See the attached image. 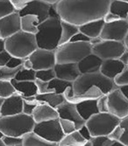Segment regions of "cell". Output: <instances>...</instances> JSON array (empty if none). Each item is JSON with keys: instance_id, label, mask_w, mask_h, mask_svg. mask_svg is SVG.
I'll list each match as a JSON object with an SVG mask.
<instances>
[{"instance_id": "cell-48", "label": "cell", "mask_w": 128, "mask_h": 146, "mask_svg": "<svg viewBox=\"0 0 128 146\" xmlns=\"http://www.w3.org/2000/svg\"><path fill=\"white\" fill-rule=\"evenodd\" d=\"M78 130H79V132H80V134H81L87 141H89V140H91V139L92 135H91V131H89V128H88L85 124L83 125Z\"/></svg>"}, {"instance_id": "cell-13", "label": "cell", "mask_w": 128, "mask_h": 146, "mask_svg": "<svg viewBox=\"0 0 128 146\" xmlns=\"http://www.w3.org/2000/svg\"><path fill=\"white\" fill-rule=\"evenodd\" d=\"M20 19L19 11H14L0 19V38L5 39L19 32L21 30Z\"/></svg>"}, {"instance_id": "cell-59", "label": "cell", "mask_w": 128, "mask_h": 146, "mask_svg": "<svg viewBox=\"0 0 128 146\" xmlns=\"http://www.w3.org/2000/svg\"><path fill=\"white\" fill-rule=\"evenodd\" d=\"M121 1H125V2H127L128 3V0H121Z\"/></svg>"}, {"instance_id": "cell-11", "label": "cell", "mask_w": 128, "mask_h": 146, "mask_svg": "<svg viewBox=\"0 0 128 146\" xmlns=\"http://www.w3.org/2000/svg\"><path fill=\"white\" fill-rule=\"evenodd\" d=\"M128 33V20L121 19L117 21L105 23L100 37L103 39L124 41Z\"/></svg>"}, {"instance_id": "cell-37", "label": "cell", "mask_w": 128, "mask_h": 146, "mask_svg": "<svg viewBox=\"0 0 128 146\" xmlns=\"http://www.w3.org/2000/svg\"><path fill=\"white\" fill-rule=\"evenodd\" d=\"M93 146H112L114 140L108 136H96L91 139Z\"/></svg>"}, {"instance_id": "cell-54", "label": "cell", "mask_w": 128, "mask_h": 146, "mask_svg": "<svg viewBox=\"0 0 128 146\" xmlns=\"http://www.w3.org/2000/svg\"><path fill=\"white\" fill-rule=\"evenodd\" d=\"M43 1H45V2H47V3H49V4H51V5H55V4H56V3H58L60 0H43Z\"/></svg>"}, {"instance_id": "cell-28", "label": "cell", "mask_w": 128, "mask_h": 146, "mask_svg": "<svg viewBox=\"0 0 128 146\" xmlns=\"http://www.w3.org/2000/svg\"><path fill=\"white\" fill-rule=\"evenodd\" d=\"M79 26L72 23L61 20V36L59 46L70 41L72 37L79 32Z\"/></svg>"}, {"instance_id": "cell-15", "label": "cell", "mask_w": 128, "mask_h": 146, "mask_svg": "<svg viewBox=\"0 0 128 146\" xmlns=\"http://www.w3.org/2000/svg\"><path fill=\"white\" fill-rule=\"evenodd\" d=\"M51 6H52V5L43 1V0H33L27 7L19 11V14L20 16L25 14L36 15L41 23L49 18V11Z\"/></svg>"}, {"instance_id": "cell-24", "label": "cell", "mask_w": 128, "mask_h": 146, "mask_svg": "<svg viewBox=\"0 0 128 146\" xmlns=\"http://www.w3.org/2000/svg\"><path fill=\"white\" fill-rule=\"evenodd\" d=\"M21 30L29 33L36 34L38 33V28L40 25V19L36 15L33 14H25L21 16Z\"/></svg>"}, {"instance_id": "cell-30", "label": "cell", "mask_w": 128, "mask_h": 146, "mask_svg": "<svg viewBox=\"0 0 128 146\" xmlns=\"http://www.w3.org/2000/svg\"><path fill=\"white\" fill-rule=\"evenodd\" d=\"M71 86H73V82L64 81V80L59 79L57 77H55L52 81H50L48 82V87L51 91L55 92L57 94H61V95H63L64 92L66 91V89Z\"/></svg>"}, {"instance_id": "cell-7", "label": "cell", "mask_w": 128, "mask_h": 146, "mask_svg": "<svg viewBox=\"0 0 128 146\" xmlns=\"http://www.w3.org/2000/svg\"><path fill=\"white\" fill-rule=\"evenodd\" d=\"M121 119L110 112H98L85 122L92 137L109 136L116 128Z\"/></svg>"}, {"instance_id": "cell-16", "label": "cell", "mask_w": 128, "mask_h": 146, "mask_svg": "<svg viewBox=\"0 0 128 146\" xmlns=\"http://www.w3.org/2000/svg\"><path fill=\"white\" fill-rule=\"evenodd\" d=\"M54 69L57 78L70 82H74L82 74L77 63H56Z\"/></svg>"}, {"instance_id": "cell-47", "label": "cell", "mask_w": 128, "mask_h": 146, "mask_svg": "<svg viewBox=\"0 0 128 146\" xmlns=\"http://www.w3.org/2000/svg\"><path fill=\"white\" fill-rule=\"evenodd\" d=\"M24 62V59H20V58H18V57H13L12 56L9 62L7 63V67L9 68H18V67H21L22 64Z\"/></svg>"}, {"instance_id": "cell-53", "label": "cell", "mask_w": 128, "mask_h": 146, "mask_svg": "<svg viewBox=\"0 0 128 146\" xmlns=\"http://www.w3.org/2000/svg\"><path fill=\"white\" fill-rule=\"evenodd\" d=\"M5 49V41L4 38H0V52Z\"/></svg>"}, {"instance_id": "cell-38", "label": "cell", "mask_w": 128, "mask_h": 146, "mask_svg": "<svg viewBox=\"0 0 128 146\" xmlns=\"http://www.w3.org/2000/svg\"><path fill=\"white\" fill-rule=\"evenodd\" d=\"M59 120H60L61 127L65 135L72 133V132L77 129L75 123L73 121L69 120V119H65V118H60V117H59Z\"/></svg>"}, {"instance_id": "cell-46", "label": "cell", "mask_w": 128, "mask_h": 146, "mask_svg": "<svg viewBox=\"0 0 128 146\" xmlns=\"http://www.w3.org/2000/svg\"><path fill=\"white\" fill-rule=\"evenodd\" d=\"M11 57L12 56L10 54V52H7L5 49L2 51L0 52V67H5V66H6Z\"/></svg>"}, {"instance_id": "cell-52", "label": "cell", "mask_w": 128, "mask_h": 146, "mask_svg": "<svg viewBox=\"0 0 128 146\" xmlns=\"http://www.w3.org/2000/svg\"><path fill=\"white\" fill-rule=\"evenodd\" d=\"M119 88H120V90L122 91V93L126 96V98L128 99V85L121 86V87H119Z\"/></svg>"}, {"instance_id": "cell-44", "label": "cell", "mask_w": 128, "mask_h": 146, "mask_svg": "<svg viewBox=\"0 0 128 146\" xmlns=\"http://www.w3.org/2000/svg\"><path fill=\"white\" fill-rule=\"evenodd\" d=\"M33 0H11V2L13 5L14 9L16 11H20L24 8L27 7L31 2H33Z\"/></svg>"}, {"instance_id": "cell-25", "label": "cell", "mask_w": 128, "mask_h": 146, "mask_svg": "<svg viewBox=\"0 0 128 146\" xmlns=\"http://www.w3.org/2000/svg\"><path fill=\"white\" fill-rule=\"evenodd\" d=\"M23 146H58L41 137L33 130L23 136Z\"/></svg>"}, {"instance_id": "cell-39", "label": "cell", "mask_w": 128, "mask_h": 146, "mask_svg": "<svg viewBox=\"0 0 128 146\" xmlns=\"http://www.w3.org/2000/svg\"><path fill=\"white\" fill-rule=\"evenodd\" d=\"M119 126L122 129V136L119 141L125 146H128V115L121 119Z\"/></svg>"}, {"instance_id": "cell-14", "label": "cell", "mask_w": 128, "mask_h": 146, "mask_svg": "<svg viewBox=\"0 0 128 146\" xmlns=\"http://www.w3.org/2000/svg\"><path fill=\"white\" fill-rule=\"evenodd\" d=\"M56 110L58 111L60 118H65L73 121L75 123L77 129H79L83 125L85 124V120L79 114L75 103L65 101L61 105H59Z\"/></svg>"}, {"instance_id": "cell-45", "label": "cell", "mask_w": 128, "mask_h": 146, "mask_svg": "<svg viewBox=\"0 0 128 146\" xmlns=\"http://www.w3.org/2000/svg\"><path fill=\"white\" fill-rule=\"evenodd\" d=\"M91 38L88 37L83 33L79 31L77 33H75L72 37L70 41H73V42H91Z\"/></svg>"}, {"instance_id": "cell-5", "label": "cell", "mask_w": 128, "mask_h": 146, "mask_svg": "<svg viewBox=\"0 0 128 146\" xmlns=\"http://www.w3.org/2000/svg\"><path fill=\"white\" fill-rule=\"evenodd\" d=\"M92 87H98L105 95L109 94L112 90L119 88L114 82V80L105 76L101 72L82 74L73 82L75 96H78Z\"/></svg>"}, {"instance_id": "cell-36", "label": "cell", "mask_w": 128, "mask_h": 146, "mask_svg": "<svg viewBox=\"0 0 128 146\" xmlns=\"http://www.w3.org/2000/svg\"><path fill=\"white\" fill-rule=\"evenodd\" d=\"M16 11L11 0H0V19Z\"/></svg>"}, {"instance_id": "cell-4", "label": "cell", "mask_w": 128, "mask_h": 146, "mask_svg": "<svg viewBox=\"0 0 128 146\" xmlns=\"http://www.w3.org/2000/svg\"><path fill=\"white\" fill-rule=\"evenodd\" d=\"M35 123L33 115L22 112L0 117V130H2L5 136L23 137L33 130Z\"/></svg>"}, {"instance_id": "cell-42", "label": "cell", "mask_w": 128, "mask_h": 146, "mask_svg": "<svg viewBox=\"0 0 128 146\" xmlns=\"http://www.w3.org/2000/svg\"><path fill=\"white\" fill-rule=\"evenodd\" d=\"M97 107L99 112H109L107 95H103L97 99Z\"/></svg>"}, {"instance_id": "cell-58", "label": "cell", "mask_w": 128, "mask_h": 146, "mask_svg": "<svg viewBox=\"0 0 128 146\" xmlns=\"http://www.w3.org/2000/svg\"><path fill=\"white\" fill-rule=\"evenodd\" d=\"M0 146H5L4 141H3V139H0Z\"/></svg>"}, {"instance_id": "cell-40", "label": "cell", "mask_w": 128, "mask_h": 146, "mask_svg": "<svg viewBox=\"0 0 128 146\" xmlns=\"http://www.w3.org/2000/svg\"><path fill=\"white\" fill-rule=\"evenodd\" d=\"M114 82L118 87L128 85V65H125L121 73L114 79Z\"/></svg>"}, {"instance_id": "cell-9", "label": "cell", "mask_w": 128, "mask_h": 146, "mask_svg": "<svg viewBox=\"0 0 128 146\" xmlns=\"http://www.w3.org/2000/svg\"><path fill=\"white\" fill-rule=\"evenodd\" d=\"M33 131L47 141L56 143L57 145L63 138V137L65 136L61 127L59 118L36 123L33 128Z\"/></svg>"}, {"instance_id": "cell-43", "label": "cell", "mask_w": 128, "mask_h": 146, "mask_svg": "<svg viewBox=\"0 0 128 146\" xmlns=\"http://www.w3.org/2000/svg\"><path fill=\"white\" fill-rule=\"evenodd\" d=\"M48 82H44V81H41V80H39V79L35 80V83L37 85V88H38V94H45V93L53 92V91L50 90V88L48 87Z\"/></svg>"}, {"instance_id": "cell-41", "label": "cell", "mask_w": 128, "mask_h": 146, "mask_svg": "<svg viewBox=\"0 0 128 146\" xmlns=\"http://www.w3.org/2000/svg\"><path fill=\"white\" fill-rule=\"evenodd\" d=\"M3 141L5 146H23V137L5 136Z\"/></svg>"}, {"instance_id": "cell-17", "label": "cell", "mask_w": 128, "mask_h": 146, "mask_svg": "<svg viewBox=\"0 0 128 146\" xmlns=\"http://www.w3.org/2000/svg\"><path fill=\"white\" fill-rule=\"evenodd\" d=\"M23 102L24 99L22 96L14 94L5 99L2 110H1V116L12 115L23 112Z\"/></svg>"}, {"instance_id": "cell-26", "label": "cell", "mask_w": 128, "mask_h": 146, "mask_svg": "<svg viewBox=\"0 0 128 146\" xmlns=\"http://www.w3.org/2000/svg\"><path fill=\"white\" fill-rule=\"evenodd\" d=\"M87 140L80 134L78 129L63 137L58 146H85Z\"/></svg>"}, {"instance_id": "cell-32", "label": "cell", "mask_w": 128, "mask_h": 146, "mask_svg": "<svg viewBox=\"0 0 128 146\" xmlns=\"http://www.w3.org/2000/svg\"><path fill=\"white\" fill-rule=\"evenodd\" d=\"M21 68H22V66L18 68H9L7 66L0 67V80L11 81V80L15 79L17 74Z\"/></svg>"}, {"instance_id": "cell-50", "label": "cell", "mask_w": 128, "mask_h": 146, "mask_svg": "<svg viewBox=\"0 0 128 146\" xmlns=\"http://www.w3.org/2000/svg\"><path fill=\"white\" fill-rule=\"evenodd\" d=\"M22 68L25 69H33V65L32 60L29 58L24 59V62L22 64Z\"/></svg>"}, {"instance_id": "cell-22", "label": "cell", "mask_w": 128, "mask_h": 146, "mask_svg": "<svg viewBox=\"0 0 128 146\" xmlns=\"http://www.w3.org/2000/svg\"><path fill=\"white\" fill-rule=\"evenodd\" d=\"M105 23V22L104 19L92 20V21L87 22V23L80 25L79 30H80V32L83 33L85 35H87L91 38L100 37L101 33L104 28Z\"/></svg>"}, {"instance_id": "cell-51", "label": "cell", "mask_w": 128, "mask_h": 146, "mask_svg": "<svg viewBox=\"0 0 128 146\" xmlns=\"http://www.w3.org/2000/svg\"><path fill=\"white\" fill-rule=\"evenodd\" d=\"M119 60L125 64V65H127L128 64V49H126L123 54L122 55L119 57Z\"/></svg>"}, {"instance_id": "cell-31", "label": "cell", "mask_w": 128, "mask_h": 146, "mask_svg": "<svg viewBox=\"0 0 128 146\" xmlns=\"http://www.w3.org/2000/svg\"><path fill=\"white\" fill-rule=\"evenodd\" d=\"M14 94H17V90L11 81L0 80V97L5 99Z\"/></svg>"}, {"instance_id": "cell-56", "label": "cell", "mask_w": 128, "mask_h": 146, "mask_svg": "<svg viewBox=\"0 0 128 146\" xmlns=\"http://www.w3.org/2000/svg\"><path fill=\"white\" fill-rule=\"evenodd\" d=\"M124 42H125V45L126 48L128 49V33H127V35H126V37H125V38Z\"/></svg>"}, {"instance_id": "cell-19", "label": "cell", "mask_w": 128, "mask_h": 146, "mask_svg": "<svg viewBox=\"0 0 128 146\" xmlns=\"http://www.w3.org/2000/svg\"><path fill=\"white\" fill-rule=\"evenodd\" d=\"M102 63H103V60L91 52L80 60L77 64L81 74H91L100 72Z\"/></svg>"}, {"instance_id": "cell-27", "label": "cell", "mask_w": 128, "mask_h": 146, "mask_svg": "<svg viewBox=\"0 0 128 146\" xmlns=\"http://www.w3.org/2000/svg\"><path fill=\"white\" fill-rule=\"evenodd\" d=\"M36 99L39 102H46L55 109L63 102L66 101L63 95L57 94L55 92H48V93H45V94H38L36 96Z\"/></svg>"}, {"instance_id": "cell-57", "label": "cell", "mask_w": 128, "mask_h": 146, "mask_svg": "<svg viewBox=\"0 0 128 146\" xmlns=\"http://www.w3.org/2000/svg\"><path fill=\"white\" fill-rule=\"evenodd\" d=\"M5 136V135L4 134V132H3L2 130H0V139H3Z\"/></svg>"}, {"instance_id": "cell-18", "label": "cell", "mask_w": 128, "mask_h": 146, "mask_svg": "<svg viewBox=\"0 0 128 146\" xmlns=\"http://www.w3.org/2000/svg\"><path fill=\"white\" fill-rule=\"evenodd\" d=\"M32 115L36 123L59 118V114L57 110L52 107V106H50L49 104L42 102H41L37 105V107L35 108Z\"/></svg>"}, {"instance_id": "cell-12", "label": "cell", "mask_w": 128, "mask_h": 146, "mask_svg": "<svg viewBox=\"0 0 128 146\" xmlns=\"http://www.w3.org/2000/svg\"><path fill=\"white\" fill-rule=\"evenodd\" d=\"M28 58L32 60L35 71L52 68L56 64L55 50L38 47Z\"/></svg>"}, {"instance_id": "cell-8", "label": "cell", "mask_w": 128, "mask_h": 146, "mask_svg": "<svg viewBox=\"0 0 128 146\" xmlns=\"http://www.w3.org/2000/svg\"><path fill=\"white\" fill-rule=\"evenodd\" d=\"M124 41L103 39L92 45V52L100 57L102 60L109 59H119L123 52L126 50Z\"/></svg>"}, {"instance_id": "cell-49", "label": "cell", "mask_w": 128, "mask_h": 146, "mask_svg": "<svg viewBox=\"0 0 128 146\" xmlns=\"http://www.w3.org/2000/svg\"><path fill=\"white\" fill-rule=\"evenodd\" d=\"M119 19H121L118 15L114 14V13L111 12L110 11L106 13L105 16L104 17V20L105 23H111V22H114V21H117Z\"/></svg>"}, {"instance_id": "cell-55", "label": "cell", "mask_w": 128, "mask_h": 146, "mask_svg": "<svg viewBox=\"0 0 128 146\" xmlns=\"http://www.w3.org/2000/svg\"><path fill=\"white\" fill-rule=\"evenodd\" d=\"M4 101H5V99H4V98L0 97V117H1V110H2V106H3Z\"/></svg>"}, {"instance_id": "cell-33", "label": "cell", "mask_w": 128, "mask_h": 146, "mask_svg": "<svg viewBox=\"0 0 128 146\" xmlns=\"http://www.w3.org/2000/svg\"><path fill=\"white\" fill-rule=\"evenodd\" d=\"M24 102H23V113L27 114V115H33L35 108L37 105L41 102H39L36 99L35 96H30V97H23Z\"/></svg>"}, {"instance_id": "cell-1", "label": "cell", "mask_w": 128, "mask_h": 146, "mask_svg": "<svg viewBox=\"0 0 128 146\" xmlns=\"http://www.w3.org/2000/svg\"><path fill=\"white\" fill-rule=\"evenodd\" d=\"M111 2V0H60L55 7L61 20L80 26L104 19Z\"/></svg>"}, {"instance_id": "cell-61", "label": "cell", "mask_w": 128, "mask_h": 146, "mask_svg": "<svg viewBox=\"0 0 128 146\" xmlns=\"http://www.w3.org/2000/svg\"><path fill=\"white\" fill-rule=\"evenodd\" d=\"M127 65H128V64H127Z\"/></svg>"}, {"instance_id": "cell-2", "label": "cell", "mask_w": 128, "mask_h": 146, "mask_svg": "<svg viewBox=\"0 0 128 146\" xmlns=\"http://www.w3.org/2000/svg\"><path fill=\"white\" fill-rule=\"evenodd\" d=\"M61 36V19L60 17H49L40 23L35 34L38 47L56 50Z\"/></svg>"}, {"instance_id": "cell-10", "label": "cell", "mask_w": 128, "mask_h": 146, "mask_svg": "<svg viewBox=\"0 0 128 146\" xmlns=\"http://www.w3.org/2000/svg\"><path fill=\"white\" fill-rule=\"evenodd\" d=\"M109 112L122 119L128 115V99L119 88L107 94Z\"/></svg>"}, {"instance_id": "cell-60", "label": "cell", "mask_w": 128, "mask_h": 146, "mask_svg": "<svg viewBox=\"0 0 128 146\" xmlns=\"http://www.w3.org/2000/svg\"><path fill=\"white\" fill-rule=\"evenodd\" d=\"M127 20H128V17H127Z\"/></svg>"}, {"instance_id": "cell-21", "label": "cell", "mask_w": 128, "mask_h": 146, "mask_svg": "<svg viewBox=\"0 0 128 146\" xmlns=\"http://www.w3.org/2000/svg\"><path fill=\"white\" fill-rule=\"evenodd\" d=\"M11 82L17 93L22 97H30L38 95V88L35 81H17L16 79H13L11 80Z\"/></svg>"}, {"instance_id": "cell-29", "label": "cell", "mask_w": 128, "mask_h": 146, "mask_svg": "<svg viewBox=\"0 0 128 146\" xmlns=\"http://www.w3.org/2000/svg\"><path fill=\"white\" fill-rule=\"evenodd\" d=\"M109 11L118 15L120 19H127L128 17V3L121 0H111Z\"/></svg>"}, {"instance_id": "cell-6", "label": "cell", "mask_w": 128, "mask_h": 146, "mask_svg": "<svg viewBox=\"0 0 128 146\" xmlns=\"http://www.w3.org/2000/svg\"><path fill=\"white\" fill-rule=\"evenodd\" d=\"M91 52L92 45L91 42L69 41L56 48V63H78Z\"/></svg>"}, {"instance_id": "cell-20", "label": "cell", "mask_w": 128, "mask_h": 146, "mask_svg": "<svg viewBox=\"0 0 128 146\" xmlns=\"http://www.w3.org/2000/svg\"><path fill=\"white\" fill-rule=\"evenodd\" d=\"M125 64L119 59H109L104 60L102 63L100 72L105 76L114 80L124 69Z\"/></svg>"}, {"instance_id": "cell-3", "label": "cell", "mask_w": 128, "mask_h": 146, "mask_svg": "<svg viewBox=\"0 0 128 146\" xmlns=\"http://www.w3.org/2000/svg\"><path fill=\"white\" fill-rule=\"evenodd\" d=\"M5 50L13 57L28 58L38 48L35 34L20 30L5 39Z\"/></svg>"}, {"instance_id": "cell-35", "label": "cell", "mask_w": 128, "mask_h": 146, "mask_svg": "<svg viewBox=\"0 0 128 146\" xmlns=\"http://www.w3.org/2000/svg\"><path fill=\"white\" fill-rule=\"evenodd\" d=\"M55 77H56V74H55V71L54 68L36 71V79L41 80V81H44V82H50Z\"/></svg>"}, {"instance_id": "cell-23", "label": "cell", "mask_w": 128, "mask_h": 146, "mask_svg": "<svg viewBox=\"0 0 128 146\" xmlns=\"http://www.w3.org/2000/svg\"><path fill=\"white\" fill-rule=\"evenodd\" d=\"M76 108H77L79 114L84 119L85 122L89 117L99 112L97 107V99L84 100L79 102L76 103Z\"/></svg>"}, {"instance_id": "cell-34", "label": "cell", "mask_w": 128, "mask_h": 146, "mask_svg": "<svg viewBox=\"0 0 128 146\" xmlns=\"http://www.w3.org/2000/svg\"><path fill=\"white\" fill-rule=\"evenodd\" d=\"M15 79L17 81H35L36 71L34 69H25L22 68L17 74Z\"/></svg>"}]
</instances>
